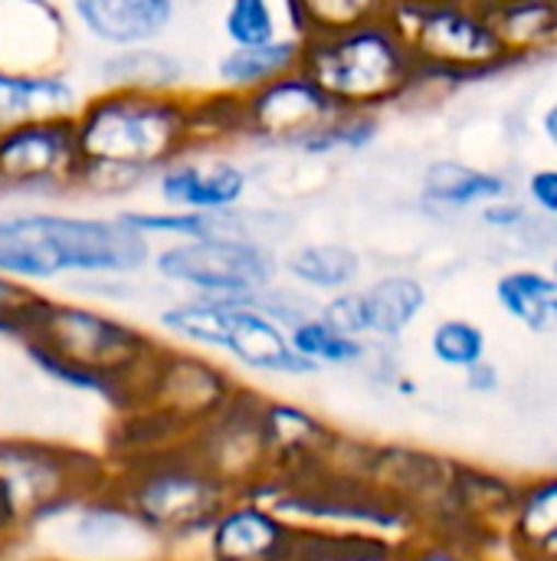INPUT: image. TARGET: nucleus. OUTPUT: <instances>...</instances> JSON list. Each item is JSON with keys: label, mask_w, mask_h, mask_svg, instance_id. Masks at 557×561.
Returning a JSON list of instances; mask_svg holds the SVG:
<instances>
[{"label": "nucleus", "mask_w": 557, "mask_h": 561, "mask_svg": "<svg viewBox=\"0 0 557 561\" xmlns=\"http://www.w3.org/2000/svg\"><path fill=\"white\" fill-rule=\"evenodd\" d=\"M552 529H557V473L538 477L519 490L509 536L519 546V552L525 556V549Z\"/></svg>", "instance_id": "28"}, {"label": "nucleus", "mask_w": 557, "mask_h": 561, "mask_svg": "<svg viewBox=\"0 0 557 561\" xmlns=\"http://www.w3.org/2000/svg\"><path fill=\"white\" fill-rule=\"evenodd\" d=\"M95 463L82 454L39 444L0 440V533L43 526L92 493Z\"/></svg>", "instance_id": "8"}, {"label": "nucleus", "mask_w": 557, "mask_h": 561, "mask_svg": "<svg viewBox=\"0 0 557 561\" xmlns=\"http://www.w3.org/2000/svg\"><path fill=\"white\" fill-rule=\"evenodd\" d=\"M492 16L515 62L557 53V0H502Z\"/></svg>", "instance_id": "23"}, {"label": "nucleus", "mask_w": 557, "mask_h": 561, "mask_svg": "<svg viewBox=\"0 0 557 561\" xmlns=\"http://www.w3.org/2000/svg\"><path fill=\"white\" fill-rule=\"evenodd\" d=\"M79 181L76 115L33 118L0 128V187L46 191Z\"/></svg>", "instance_id": "12"}, {"label": "nucleus", "mask_w": 557, "mask_h": 561, "mask_svg": "<svg viewBox=\"0 0 557 561\" xmlns=\"http://www.w3.org/2000/svg\"><path fill=\"white\" fill-rule=\"evenodd\" d=\"M223 33L230 46L269 43L279 36V13L272 0H230L223 10Z\"/></svg>", "instance_id": "30"}, {"label": "nucleus", "mask_w": 557, "mask_h": 561, "mask_svg": "<svg viewBox=\"0 0 557 561\" xmlns=\"http://www.w3.org/2000/svg\"><path fill=\"white\" fill-rule=\"evenodd\" d=\"M525 191H529V201L535 204V210L557 217V168H538L529 178Z\"/></svg>", "instance_id": "34"}, {"label": "nucleus", "mask_w": 557, "mask_h": 561, "mask_svg": "<svg viewBox=\"0 0 557 561\" xmlns=\"http://www.w3.org/2000/svg\"><path fill=\"white\" fill-rule=\"evenodd\" d=\"M174 0H72L76 23L102 46L154 43L174 23Z\"/></svg>", "instance_id": "17"}, {"label": "nucleus", "mask_w": 557, "mask_h": 561, "mask_svg": "<svg viewBox=\"0 0 557 561\" xmlns=\"http://www.w3.org/2000/svg\"><path fill=\"white\" fill-rule=\"evenodd\" d=\"M20 342L39 371L76 391L118 404H135L138 388L161 352L154 339L131 322L95 306L59 302L49 296L33 309Z\"/></svg>", "instance_id": "2"}, {"label": "nucleus", "mask_w": 557, "mask_h": 561, "mask_svg": "<svg viewBox=\"0 0 557 561\" xmlns=\"http://www.w3.org/2000/svg\"><path fill=\"white\" fill-rule=\"evenodd\" d=\"M289 339L295 345V352H302L312 365L325 368H348V365H361L371 352L368 339L348 335L341 332L335 322H328L318 309L305 319H299L295 325H289Z\"/></svg>", "instance_id": "27"}, {"label": "nucleus", "mask_w": 557, "mask_h": 561, "mask_svg": "<svg viewBox=\"0 0 557 561\" xmlns=\"http://www.w3.org/2000/svg\"><path fill=\"white\" fill-rule=\"evenodd\" d=\"M154 273L194 296H253L276 283L279 260L256 237L174 240L151 256Z\"/></svg>", "instance_id": "9"}, {"label": "nucleus", "mask_w": 557, "mask_h": 561, "mask_svg": "<svg viewBox=\"0 0 557 561\" xmlns=\"http://www.w3.org/2000/svg\"><path fill=\"white\" fill-rule=\"evenodd\" d=\"M525 556H535V559H557V529L545 533L538 542H532V546L525 549Z\"/></svg>", "instance_id": "36"}, {"label": "nucleus", "mask_w": 557, "mask_h": 561, "mask_svg": "<svg viewBox=\"0 0 557 561\" xmlns=\"http://www.w3.org/2000/svg\"><path fill=\"white\" fill-rule=\"evenodd\" d=\"M466 388H469V391H476V394H489V391H496V388H499V368H496L489 358H483L479 365L466 368Z\"/></svg>", "instance_id": "35"}, {"label": "nucleus", "mask_w": 557, "mask_h": 561, "mask_svg": "<svg viewBox=\"0 0 557 561\" xmlns=\"http://www.w3.org/2000/svg\"><path fill=\"white\" fill-rule=\"evenodd\" d=\"M302 69L345 112H378L420 89V62L394 16L302 39Z\"/></svg>", "instance_id": "4"}, {"label": "nucleus", "mask_w": 557, "mask_h": 561, "mask_svg": "<svg viewBox=\"0 0 557 561\" xmlns=\"http://www.w3.org/2000/svg\"><path fill=\"white\" fill-rule=\"evenodd\" d=\"M364 293V312H368V339L394 342L410 332V325L427 309V286L407 273H391L374 279Z\"/></svg>", "instance_id": "21"}, {"label": "nucleus", "mask_w": 557, "mask_h": 561, "mask_svg": "<svg viewBox=\"0 0 557 561\" xmlns=\"http://www.w3.org/2000/svg\"><path fill=\"white\" fill-rule=\"evenodd\" d=\"M391 16L420 62V85L479 79L515 66L492 7L483 0L397 3Z\"/></svg>", "instance_id": "7"}, {"label": "nucleus", "mask_w": 557, "mask_h": 561, "mask_svg": "<svg viewBox=\"0 0 557 561\" xmlns=\"http://www.w3.org/2000/svg\"><path fill=\"white\" fill-rule=\"evenodd\" d=\"M286 273L312 293L351 289L361 276V256L345 243H305L286 260Z\"/></svg>", "instance_id": "25"}, {"label": "nucleus", "mask_w": 557, "mask_h": 561, "mask_svg": "<svg viewBox=\"0 0 557 561\" xmlns=\"http://www.w3.org/2000/svg\"><path fill=\"white\" fill-rule=\"evenodd\" d=\"M148 260L151 240L121 217H0V273L30 286L59 276H131Z\"/></svg>", "instance_id": "3"}, {"label": "nucleus", "mask_w": 557, "mask_h": 561, "mask_svg": "<svg viewBox=\"0 0 557 561\" xmlns=\"http://www.w3.org/2000/svg\"><path fill=\"white\" fill-rule=\"evenodd\" d=\"M79 187L105 197L138 187L204 141L200 102L181 89H102L76 112Z\"/></svg>", "instance_id": "1"}, {"label": "nucleus", "mask_w": 557, "mask_h": 561, "mask_svg": "<svg viewBox=\"0 0 557 561\" xmlns=\"http://www.w3.org/2000/svg\"><path fill=\"white\" fill-rule=\"evenodd\" d=\"M496 299L535 335L557 332V276L542 270H509L496 283Z\"/></svg>", "instance_id": "24"}, {"label": "nucleus", "mask_w": 557, "mask_h": 561, "mask_svg": "<svg viewBox=\"0 0 557 561\" xmlns=\"http://www.w3.org/2000/svg\"><path fill=\"white\" fill-rule=\"evenodd\" d=\"M0 536H3V533H0Z\"/></svg>", "instance_id": "41"}, {"label": "nucleus", "mask_w": 557, "mask_h": 561, "mask_svg": "<svg viewBox=\"0 0 557 561\" xmlns=\"http://www.w3.org/2000/svg\"><path fill=\"white\" fill-rule=\"evenodd\" d=\"M552 273H555V276H557V260H555V270H552Z\"/></svg>", "instance_id": "40"}, {"label": "nucleus", "mask_w": 557, "mask_h": 561, "mask_svg": "<svg viewBox=\"0 0 557 561\" xmlns=\"http://www.w3.org/2000/svg\"><path fill=\"white\" fill-rule=\"evenodd\" d=\"M394 7L397 0H282L289 30L299 39L391 16Z\"/></svg>", "instance_id": "26"}, {"label": "nucleus", "mask_w": 557, "mask_h": 561, "mask_svg": "<svg viewBox=\"0 0 557 561\" xmlns=\"http://www.w3.org/2000/svg\"><path fill=\"white\" fill-rule=\"evenodd\" d=\"M479 214H483V224L492 227V230H519V227H525L532 220L529 210H525V204L522 201H512V197L489 201V204L479 207Z\"/></svg>", "instance_id": "33"}, {"label": "nucleus", "mask_w": 557, "mask_h": 561, "mask_svg": "<svg viewBox=\"0 0 557 561\" xmlns=\"http://www.w3.org/2000/svg\"><path fill=\"white\" fill-rule=\"evenodd\" d=\"M318 312L335 322L341 332L348 335H358V339H368V312H364V293L358 289H341L335 293L325 306H318Z\"/></svg>", "instance_id": "32"}, {"label": "nucleus", "mask_w": 557, "mask_h": 561, "mask_svg": "<svg viewBox=\"0 0 557 561\" xmlns=\"http://www.w3.org/2000/svg\"><path fill=\"white\" fill-rule=\"evenodd\" d=\"M259 427L272 473H305L322 467L335 437L325 421L289 401L259 398Z\"/></svg>", "instance_id": "16"}, {"label": "nucleus", "mask_w": 557, "mask_h": 561, "mask_svg": "<svg viewBox=\"0 0 557 561\" xmlns=\"http://www.w3.org/2000/svg\"><path fill=\"white\" fill-rule=\"evenodd\" d=\"M302 526L256 496H233L207 533V549L220 561L295 559Z\"/></svg>", "instance_id": "13"}, {"label": "nucleus", "mask_w": 557, "mask_h": 561, "mask_svg": "<svg viewBox=\"0 0 557 561\" xmlns=\"http://www.w3.org/2000/svg\"><path fill=\"white\" fill-rule=\"evenodd\" d=\"M236 105L243 138L299 151H305L322 128L345 115V108H338L305 69H292L246 95H236Z\"/></svg>", "instance_id": "11"}, {"label": "nucleus", "mask_w": 557, "mask_h": 561, "mask_svg": "<svg viewBox=\"0 0 557 561\" xmlns=\"http://www.w3.org/2000/svg\"><path fill=\"white\" fill-rule=\"evenodd\" d=\"M509 194V178L486 168H473L456 158H440L423 171V197L440 207H483Z\"/></svg>", "instance_id": "22"}, {"label": "nucleus", "mask_w": 557, "mask_h": 561, "mask_svg": "<svg viewBox=\"0 0 557 561\" xmlns=\"http://www.w3.org/2000/svg\"><path fill=\"white\" fill-rule=\"evenodd\" d=\"M118 496L154 539H197L210 533L213 519L240 490L187 440L177 450L144 457Z\"/></svg>", "instance_id": "6"}, {"label": "nucleus", "mask_w": 557, "mask_h": 561, "mask_svg": "<svg viewBox=\"0 0 557 561\" xmlns=\"http://www.w3.org/2000/svg\"><path fill=\"white\" fill-rule=\"evenodd\" d=\"M483 3H489V7H496V3H502V0H483Z\"/></svg>", "instance_id": "39"}, {"label": "nucleus", "mask_w": 557, "mask_h": 561, "mask_svg": "<svg viewBox=\"0 0 557 561\" xmlns=\"http://www.w3.org/2000/svg\"><path fill=\"white\" fill-rule=\"evenodd\" d=\"M69 26L49 0H0V66L3 69H49Z\"/></svg>", "instance_id": "15"}, {"label": "nucleus", "mask_w": 557, "mask_h": 561, "mask_svg": "<svg viewBox=\"0 0 557 561\" xmlns=\"http://www.w3.org/2000/svg\"><path fill=\"white\" fill-rule=\"evenodd\" d=\"M184 82V62L154 46H118L98 62V85L102 89H148V92H171Z\"/></svg>", "instance_id": "20"}, {"label": "nucleus", "mask_w": 557, "mask_h": 561, "mask_svg": "<svg viewBox=\"0 0 557 561\" xmlns=\"http://www.w3.org/2000/svg\"><path fill=\"white\" fill-rule=\"evenodd\" d=\"M240 391L243 388L220 365L200 355L161 348L138 388L135 404H144V411L171 431L194 437L204 424L223 414Z\"/></svg>", "instance_id": "10"}, {"label": "nucleus", "mask_w": 557, "mask_h": 561, "mask_svg": "<svg viewBox=\"0 0 557 561\" xmlns=\"http://www.w3.org/2000/svg\"><path fill=\"white\" fill-rule=\"evenodd\" d=\"M76 85L53 72V69H3L0 66V128L53 118V115H76L79 112Z\"/></svg>", "instance_id": "18"}, {"label": "nucleus", "mask_w": 557, "mask_h": 561, "mask_svg": "<svg viewBox=\"0 0 557 561\" xmlns=\"http://www.w3.org/2000/svg\"><path fill=\"white\" fill-rule=\"evenodd\" d=\"M397 3H433V0H397Z\"/></svg>", "instance_id": "38"}, {"label": "nucleus", "mask_w": 557, "mask_h": 561, "mask_svg": "<svg viewBox=\"0 0 557 561\" xmlns=\"http://www.w3.org/2000/svg\"><path fill=\"white\" fill-rule=\"evenodd\" d=\"M158 197L164 207L177 210H236L240 201L246 197L250 178L236 161L213 158V161H197V158H177L158 174Z\"/></svg>", "instance_id": "14"}, {"label": "nucleus", "mask_w": 557, "mask_h": 561, "mask_svg": "<svg viewBox=\"0 0 557 561\" xmlns=\"http://www.w3.org/2000/svg\"><path fill=\"white\" fill-rule=\"evenodd\" d=\"M39 299H43V293H36L30 283L0 273V335H10L20 342Z\"/></svg>", "instance_id": "31"}, {"label": "nucleus", "mask_w": 557, "mask_h": 561, "mask_svg": "<svg viewBox=\"0 0 557 561\" xmlns=\"http://www.w3.org/2000/svg\"><path fill=\"white\" fill-rule=\"evenodd\" d=\"M486 352H489V339L469 319H443L430 332V355L443 368L466 371V368L479 365L483 358H489Z\"/></svg>", "instance_id": "29"}, {"label": "nucleus", "mask_w": 557, "mask_h": 561, "mask_svg": "<svg viewBox=\"0 0 557 561\" xmlns=\"http://www.w3.org/2000/svg\"><path fill=\"white\" fill-rule=\"evenodd\" d=\"M158 322L184 345L223 352L253 375L309 378L318 371V365L295 352L289 329L253 296H190L161 309Z\"/></svg>", "instance_id": "5"}, {"label": "nucleus", "mask_w": 557, "mask_h": 561, "mask_svg": "<svg viewBox=\"0 0 557 561\" xmlns=\"http://www.w3.org/2000/svg\"><path fill=\"white\" fill-rule=\"evenodd\" d=\"M292 69H302V39L276 36L269 43L230 46V53H223L217 62V79H220L223 92L246 95Z\"/></svg>", "instance_id": "19"}, {"label": "nucleus", "mask_w": 557, "mask_h": 561, "mask_svg": "<svg viewBox=\"0 0 557 561\" xmlns=\"http://www.w3.org/2000/svg\"><path fill=\"white\" fill-rule=\"evenodd\" d=\"M542 131H545V138L557 148V99L545 108V115H542Z\"/></svg>", "instance_id": "37"}]
</instances>
